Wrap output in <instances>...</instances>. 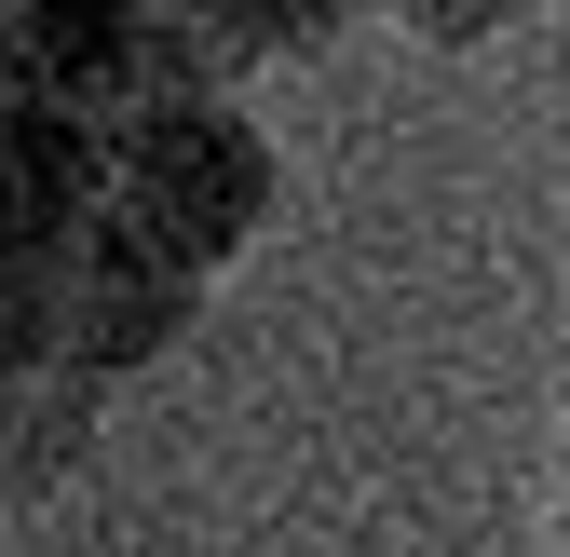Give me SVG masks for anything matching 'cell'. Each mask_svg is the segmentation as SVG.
<instances>
[{"label":"cell","instance_id":"obj_1","mask_svg":"<svg viewBox=\"0 0 570 557\" xmlns=\"http://www.w3.org/2000/svg\"><path fill=\"white\" fill-rule=\"evenodd\" d=\"M122 204H136V245H150L164 272L218 258L245 218H258V150L232 109L204 96H150V123L122 136Z\"/></svg>","mask_w":570,"mask_h":557},{"label":"cell","instance_id":"obj_2","mask_svg":"<svg viewBox=\"0 0 570 557\" xmlns=\"http://www.w3.org/2000/svg\"><path fill=\"white\" fill-rule=\"evenodd\" d=\"M557 530H570V449H557Z\"/></svg>","mask_w":570,"mask_h":557}]
</instances>
